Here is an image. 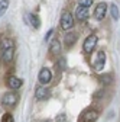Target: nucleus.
Masks as SVG:
<instances>
[{
  "mask_svg": "<svg viewBox=\"0 0 120 122\" xmlns=\"http://www.w3.org/2000/svg\"><path fill=\"white\" fill-rule=\"evenodd\" d=\"M13 52H14V44L12 39L6 38L2 41V44H0V57H2L3 63L6 66H9L12 63L13 60Z\"/></svg>",
  "mask_w": 120,
  "mask_h": 122,
  "instance_id": "nucleus-1",
  "label": "nucleus"
},
{
  "mask_svg": "<svg viewBox=\"0 0 120 122\" xmlns=\"http://www.w3.org/2000/svg\"><path fill=\"white\" fill-rule=\"evenodd\" d=\"M18 100H19V96L16 93L7 92V93H5L3 97H2V105L6 109H12V108H14V106L18 105Z\"/></svg>",
  "mask_w": 120,
  "mask_h": 122,
  "instance_id": "nucleus-2",
  "label": "nucleus"
},
{
  "mask_svg": "<svg viewBox=\"0 0 120 122\" xmlns=\"http://www.w3.org/2000/svg\"><path fill=\"white\" fill-rule=\"evenodd\" d=\"M97 42H98L97 35H94V34L88 35V36L85 38L84 44H83V50H84V52H85V54H91V52L94 51V48H96Z\"/></svg>",
  "mask_w": 120,
  "mask_h": 122,
  "instance_id": "nucleus-3",
  "label": "nucleus"
},
{
  "mask_svg": "<svg viewBox=\"0 0 120 122\" xmlns=\"http://www.w3.org/2000/svg\"><path fill=\"white\" fill-rule=\"evenodd\" d=\"M74 26V16L72 13L68 12V10H64L62 15H61V28L64 30H71Z\"/></svg>",
  "mask_w": 120,
  "mask_h": 122,
  "instance_id": "nucleus-4",
  "label": "nucleus"
},
{
  "mask_svg": "<svg viewBox=\"0 0 120 122\" xmlns=\"http://www.w3.org/2000/svg\"><path fill=\"white\" fill-rule=\"evenodd\" d=\"M38 80H39V83H41L42 86L49 84V83H51V80H52V73H51V70H49V68H46V67H43V68L39 71Z\"/></svg>",
  "mask_w": 120,
  "mask_h": 122,
  "instance_id": "nucleus-5",
  "label": "nucleus"
},
{
  "mask_svg": "<svg viewBox=\"0 0 120 122\" xmlns=\"http://www.w3.org/2000/svg\"><path fill=\"white\" fill-rule=\"evenodd\" d=\"M104 64H106V52H104V51H98L94 63H93V68L96 71H101L104 68Z\"/></svg>",
  "mask_w": 120,
  "mask_h": 122,
  "instance_id": "nucleus-6",
  "label": "nucleus"
},
{
  "mask_svg": "<svg viewBox=\"0 0 120 122\" xmlns=\"http://www.w3.org/2000/svg\"><path fill=\"white\" fill-rule=\"evenodd\" d=\"M107 9H109L107 3H104V2L98 3L97 7L94 9V18L97 20H103L104 18H106V15H107Z\"/></svg>",
  "mask_w": 120,
  "mask_h": 122,
  "instance_id": "nucleus-7",
  "label": "nucleus"
},
{
  "mask_svg": "<svg viewBox=\"0 0 120 122\" xmlns=\"http://www.w3.org/2000/svg\"><path fill=\"white\" fill-rule=\"evenodd\" d=\"M97 119H98V112L96 109H88L81 115L80 122H96Z\"/></svg>",
  "mask_w": 120,
  "mask_h": 122,
  "instance_id": "nucleus-8",
  "label": "nucleus"
},
{
  "mask_svg": "<svg viewBox=\"0 0 120 122\" xmlns=\"http://www.w3.org/2000/svg\"><path fill=\"white\" fill-rule=\"evenodd\" d=\"M49 97V89H46V86H39L35 90V99L36 100H46Z\"/></svg>",
  "mask_w": 120,
  "mask_h": 122,
  "instance_id": "nucleus-9",
  "label": "nucleus"
},
{
  "mask_svg": "<svg viewBox=\"0 0 120 122\" xmlns=\"http://www.w3.org/2000/svg\"><path fill=\"white\" fill-rule=\"evenodd\" d=\"M88 18V6H84V5H78L77 10H75V19H78L80 22L85 20Z\"/></svg>",
  "mask_w": 120,
  "mask_h": 122,
  "instance_id": "nucleus-10",
  "label": "nucleus"
},
{
  "mask_svg": "<svg viewBox=\"0 0 120 122\" xmlns=\"http://www.w3.org/2000/svg\"><path fill=\"white\" fill-rule=\"evenodd\" d=\"M6 84H7L9 89L16 90V89H20V86H22V80L18 79V77H14V76H9L7 80H6Z\"/></svg>",
  "mask_w": 120,
  "mask_h": 122,
  "instance_id": "nucleus-11",
  "label": "nucleus"
},
{
  "mask_svg": "<svg viewBox=\"0 0 120 122\" xmlns=\"http://www.w3.org/2000/svg\"><path fill=\"white\" fill-rule=\"evenodd\" d=\"M49 52L52 55H58L59 52H61V42H59L58 38H54L49 44Z\"/></svg>",
  "mask_w": 120,
  "mask_h": 122,
  "instance_id": "nucleus-12",
  "label": "nucleus"
},
{
  "mask_svg": "<svg viewBox=\"0 0 120 122\" xmlns=\"http://www.w3.org/2000/svg\"><path fill=\"white\" fill-rule=\"evenodd\" d=\"M77 34H74V32H69V34H67L65 35V39H64V42H65V47L67 48H71L74 44L77 42Z\"/></svg>",
  "mask_w": 120,
  "mask_h": 122,
  "instance_id": "nucleus-13",
  "label": "nucleus"
},
{
  "mask_svg": "<svg viewBox=\"0 0 120 122\" xmlns=\"http://www.w3.org/2000/svg\"><path fill=\"white\" fill-rule=\"evenodd\" d=\"M29 19H31V25H32L35 29H39V26H41V20H39V16H38V15L31 13V15H29Z\"/></svg>",
  "mask_w": 120,
  "mask_h": 122,
  "instance_id": "nucleus-14",
  "label": "nucleus"
},
{
  "mask_svg": "<svg viewBox=\"0 0 120 122\" xmlns=\"http://www.w3.org/2000/svg\"><path fill=\"white\" fill-rule=\"evenodd\" d=\"M110 13H111V18L114 19V20H119V18H120V12H119V7L113 3V5H110Z\"/></svg>",
  "mask_w": 120,
  "mask_h": 122,
  "instance_id": "nucleus-15",
  "label": "nucleus"
},
{
  "mask_svg": "<svg viewBox=\"0 0 120 122\" xmlns=\"http://www.w3.org/2000/svg\"><path fill=\"white\" fill-rule=\"evenodd\" d=\"M9 5H10L9 0H0V18H2L3 15L6 13V10H7Z\"/></svg>",
  "mask_w": 120,
  "mask_h": 122,
  "instance_id": "nucleus-16",
  "label": "nucleus"
},
{
  "mask_svg": "<svg viewBox=\"0 0 120 122\" xmlns=\"http://www.w3.org/2000/svg\"><path fill=\"white\" fill-rule=\"evenodd\" d=\"M2 122H14V119H13L12 113H5L2 116Z\"/></svg>",
  "mask_w": 120,
  "mask_h": 122,
  "instance_id": "nucleus-17",
  "label": "nucleus"
},
{
  "mask_svg": "<svg viewBox=\"0 0 120 122\" xmlns=\"http://www.w3.org/2000/svg\"><path fill=\"white\" fill-rule=\"evenodd\" d=\"M100 80H101V83H104V84H110V83H111V76H109V74H107V76H101Z\"/></svg>",
  "mask_w": 120,
  "mask_h": 122,
  "instance_id": "nucleus-18",
  "label": "nucleus"
},
{
  "mask_svg": "<svg viewBox=\"0 0 120 122\" xmlns=\"http://www.w3.org/2000/svg\"><path fill=\"white\" fill-rule=\"evenodd\" d=\"M78 5H84V6H91L93 5V0H78Z\"/></svg>",
  "mask_w": 120,
  "mask_h": 122,
  "instance_id": "nucleus-19",
  "label": "nucleus"
},
{
  "mask_svg": "<svg viewBox=\"0 0 120 122\" xmlns=\"http://www.w3.org/2000/svg\"><path fill=\"white\" fill-rule=\"evenodd\" d=\"M52 34H54V29H51V30H49V32L46 34V36H45V41H48V39H49V36H51Z\"/></svg>",
  "mask_w": 120,
  "mask_h": 122,
  "instance_id": "nucleus-20",
  "label": "nucleus"
},
{
  "mask_svg": "<svg viewBox=\"0 0 120 122\" xmlns=\"http://www.w3.org/2000/svg\"><path fill=\"white\" fill-rule=\"evenodd\" d=\"M45 122H49V121H45Z\"/></svg>",
  "mask_w": 120,
  "mask_h": 122,
  "instance_id": "nucleus-21",
  "label": "nucleus"
}]
</instances>
